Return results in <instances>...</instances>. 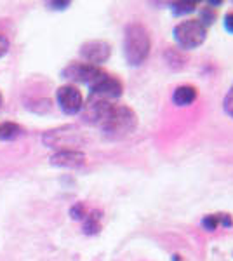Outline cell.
<instances>
[{"label":"cell","mask_w":233,"mask_h":261,"mask_svg":"<svg viewBox=\"0 0 233 261\" xmlns=\"http://www.w3.org/2000/svg\"><path fill=\"white\" fill-rule=\"evenodd\" d=\"M44 143L49 148H58L59 151L63 150H75V146L82 145V136L77 130V127L73 125H66V127L56 129V130H49L44 134Z\"/></svg>","instance_id":"4"},{"label":"cell","mask_w":233,"mask_h":261,"mask_svg":"<svg viewBox=\"0 0 233 261\" xmlns=\"http://www.w3.org/2000/svg\"><path fill=\"white\" fill-rule=\"evenodd\" d=\"M89 89H91V96H94V98L112 101V99H118L122 96V92H124V84H122L120 79L115 77V75H110L105 71Z\"/></svg>","instance_id":"5"},{"label":"cell","mask_w":233,"mask_h":261,"mask_svg":"<svg viewBox=\"0 0 233 261\" xmlns=\"http://www.w3.org/2000/svg\"><path fill=\"white\" fill-rule=\"evenodd\" d=\"M49 6L53 9H66V7H70V2H49Z\"/></svg>","instance_id":"21"},{"label":"cell","mask_w":233,"mask_h":261,"mask_svg":"<svg viewBox=\"0 0 233 261\" xmlns=\"http://www.w3.org/2000/svg\"><path fill=\"white\" fill-rule=\"evenodd\" d=\"M216 18H218V12H216L214 7H211L209 4H207L205 7L200 9V18H198V21H200L205 28H209L211 24L216 23Z\"/></svg>","instance_id":"13"},{"label":"cell","mask_w":233,"mask_h":261,"mask_svg":"<svg viewBox=\"0 0 233 261\" xmlns=\"http://www.w3.org/2000/svg\"><path fill=\"white\" fill-rule=\"evenodd\" d=\"M197 96V87L192 86V84H183V86H177L172 92V103L176 107H190L192 103H195Z\"/></svg>","instance_id":"10"},{"label":"cell","mask_w":233,"mask_h":261,"mask_svg":"<svg viewBox=\"0 0 233 261\" xmlns=\"http://www.w3.org/2000/svg\"><path fill=\"white\" fill-rule=\"evenodd\" d=\"M56 99L58 105L66 115H75L82 110L84 107V98H82V92H80L77 87L71 86H61L56 92Z\"/></svg>","instance_id":"7"},{"label":"cell","mask_w":233,"mask_h":261,"mask_svg":"<svg viewBox=\"0 0 233 261\" xmlns=\"http://www.w3.org/2000/svg\"><path fill=\"white\" fill-rule=\"evenodd\" d=\"M101 211H91L89 214H86V218H84V231H86L87 235H96L97 231L101 230Z\"/></svg>","instance_id":"11"},{"label":"cell","mask_w":233,"mask_h":261,"mask_svg":"<svg viewBox=\"0 0 233 261\" xmlns=\"http://www.w3.org/2000/svg\"><path fill=\"white\" fill-rule=\"evenodd\" d=\"M110 54H112V47L105 40H89L80 47V56L86 60V63L94 66H99L101 63L108 61Z\"/></svg>","instance_id":"8"},{"label":"cell","mask_w":233,"mask_h":261,"mask_svg":"<svg viewBox=\"0 0 233 261\" xmlns=\"http://www.w3.org/2000/svg\"><path fill=\"white\" fill-rule=\"evenodd\" d=\"M198 4L197 2H174L171 6L172 14L176 16H185V14H192V12L197 9Z\"/></svg>","instance_id":"14"},{"label":"cell","mask_w":233,"mask_h":261,"mask_svg":"<svg viewBox=\"0 0 233 261\" xmlns=\"http://www.w3.org/2000/svg\"><path fill=\"white\" fill-rule=\"evenodd\" d=\"M223 108H224V112H226L228 115L233 117V86L230 87V91L226 92V96H224Z\"/></svg>","instance_id":"16"},{"label":"cell","mask_w":233,"mask_h":261,"mask_svg":"<svg viewBox=\"0 0 233 261\" xmlns=\"http://www.w3.org/2000/svg\"><path fill=\"white\" fill-rule=\"evenodd\" d=\"M99 127L108 138L120 140V138L129 136L136 130L138 115L133 108L125 107V105H112Z\"/></svg>","instance_id":"2"},{"label":"cell","mask_w":233,"mask_h":261,"mask_svg":"<svg viewBox=\"0 0 233 261\" xmlns=\"http://www.w3.org/2000/svg\"><path fill=\"white\" fill-rule=\"evenodd\" d=\"M0 107H2V94H0Z\"/></svg>","instance_id":"22"},{"label":"cell","mask_w":233,"mask_h":261,"mask_svg":"<svg viewBox=\"0 0 233 261\" xmlns=\"http://www.w3.org/2000/svg\"><path fill=\"white\" fill-rule=\"evenodd\" d=\"M19 134H21V127L18 124L6 122V124L0 125V140H16Z\"/></svg>","instance_id":"12"},{"label":"cell","mask_w":233,"mask_h":261,"mask_svg":"<svg viewBox=\"0 0 233 261\" xmlns=\"http://www.w3.org/2000/svg\"><path fill=\"white\" fill-rule=\"evenodd\" d=\"M105 73V70H101L99 66L89 65V63H71L63 70V77L68 79V81L86 84L91 87L101 75Z\"/></svg>","instance_id":"6"},{"label":"cell","mask_w":233,"mask_h":261,"mask_svg":"<svg viewBox=\"0 0 233 261\" xmlns=\"http://www.w3.org/2000/svg\"><path fill=\"white\" fill-rule=\"evenodd\" d=\"M7 50H9V40H7L2 33H0V58L6 56Z\"/></svg>","instance_id":"20"},{"label":"cell","mask_w":233,"mask_h":261,"mask_svg":"<svg viewBox=\"0 0 233 261\" xmlns=\"http://www.w3.org/2000/svg\"><path fill=\"white\" fill-rule=\"evenodd\" d=\"M151 50V37L148 28L139 21H133L124 30V56L127 65H143Z\"/></svg>","instance_id":"1"},{"label":"cell","mask_w":233,"mask_h":261,"mask_svg":"<svg viewBox=\"0 0 233 261\" xmlns=\"http://www.w3.org/2000/svg\"><path fill=\"white\" fill-rule=\"evenodd\" d=\"M202 226L207 231H214L219 226V216L218 214H207L204 220H202Z\"/></svg>","instance_id":"15"},{"label":"cell","mask_w":233,"mask_h":261,"mask_svg":"<svg viewBox=\"0 0 233 261\" xmlns=\"http://www.w3.org/2000/svg\"><path fill=\"white\" fill-rule=\"evenodd\" d=\"M70 214L73 220H84L86 218V207H84L82 202H79V204H75L73 207L70 209Z\"/></svg>","instance_id":"17"},{"label":"cell","mask_w":233,"mask_h":261,"mask_svg":"<svg viewBox=\"0 0 233 261\" xmlns=\"http://www.w3.org/2000/svg\"><path fill=\"white\" fill-rule=\"evenodd\" d=\"M176 44L185 50L197 49L207 39V28L198 19H185L172 30Z\"/></svg>","instance_id":"3"},{"label":"cell","mask_w":233,"mask_h":261,"mask_svg":"<svg viewBox=\"0 0 233 261\" xmlns=\"http://www.w3.org/2000/svg\"><path fill=\"white\" fill-rule=\"evenodd\" d=\"M223 27H224V30H226L228 33H231V35H233V12H228V14L224 16Z\"/></svg>","instance_id":"19"},{"label":"cell","mask_w":233,"mask_h":261,"mask_svg":"<svg viewBox=\"0 0 233 261\" xmlns=\"http://www.w3.org/2000/svg\"><path fill=\"white\" fill-rule=\"evenodd\" d=\"M50 164L58 167H70V169H75V167H80L86 164V155L79 150L56 151V153L50 157Z\"/></svg>","instance_id":"9"},{"label":"cell","mask_w":233,"mask_h":261,"mask_svg":"<svg viewBox=\"0 0 233 261\" xmlns=\"http://www.w3.org/2000/svg\"><path fill=\"white\" fill-rule=\"evenodd\" d=\"M219 216V226H224V228H230V226H233V218L231 214H218Z\"/></svg>","instance_id":"18"}]
</instances>
